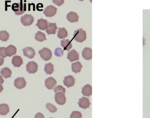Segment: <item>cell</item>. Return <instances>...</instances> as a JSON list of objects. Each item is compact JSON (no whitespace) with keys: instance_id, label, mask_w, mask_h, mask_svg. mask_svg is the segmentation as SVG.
<instances>
[{"instance_id":"obj_22","label":"cell","mask_w":150,"mask_h":118,"mask_svg":"<svg viewBox=\"0 0 150 118\" xmlns=\"http://www.w3.org/2000/svg\"><path fill=\"white\" fill-rule=\"evenodd\" d=\"M11 70L9 68L4 67L1 69V74L2 77H4L5 79L10 78L11 77Z\"/></svg>"},{"instance_id":"obj_18","label":"cell","mask_w":150,"mask_h":118,"mask_svg":"<svg viewBox=\"0 0 150 118\" xmlns=\"http://www.w3.org/2000/svg\"><path fill=\"white\" fill-rule=\"evenodd\" d=\"M67 19L70 22L74 23L79 21V16L77 13L71 11L67 15Z\"/></svg>"},{"instance_id":"obj_39","label":"cell","mask_w":150,"mask_h":118,"mask_svg":"<svg viewBox=\"0 0 150 118\" xmlns=\"http://www.w3.org/2000/svg\"></svg>"},{"instance_id":"obj_21","label":"cell","mask_w":150,"mask_h":118,"mask_svg":"<svg viewBox=\"0 0 150 118\" xmlns=\"http://www.w3.org/2000/svg\"><path fill=\"white\" fill-rule=\"evenodd\" d=\"M61 46L64 48V50L67 51H69L72 49L73 46L72 43L69 39H63L61 41Z\"/></svg>"},{"instance_id":"obj_9","label":"cell","mask_w":150,"mask_h":118,"mask_svg":"<svg viewBox=\"0 0 150 118\" xmlns=\"http://www.w3.org/2000/svg\"><path fill=\"white\" fill-rule=\"evenodd\" d=\"M23 54L25 57L33 59L36 55L35 50L31 47H26L23 50Z\"/></svg>"},{"instance_id":"obj_6","label":"cell","mask_w":150,"mask_h":118,"mask_svg":"<svg viewBox=\"0 0 150 118\" xmlns=\"http://www.w3.org/2000/svg\"><path fill=\"white\" fill-rule=\"evenodd\" d=\"M26 69L29 74H34L38 71V64L34 61L29 62L26 65Z\"/></svg>"},{"instance_id":"obj_11","label":"cell","mask_w":150,"mask_h":118,"mask_svg":"<svg viewBox=\"0 0 150 118\" xmlns=\"http://www.w3.org/2000/svg\"><path fill=\"white\" fill-rule=\"evenodd\" d=\"M78 105L80 108L83 109H86L90 107L91 103L89 98L86 97H82L79 99Z\"/></svg>"},{"instance_id":"obj_1","label":"cell","mask_w":150,"mask_h":118,"mask_svg":"<svg viewBox=\"0 0 150 118\" xmlns=\"http://www.w3.org/2000/svg\"><path fill=\"white\" fill-rule=\"evenodd\" d=\"M11 8L16 15H19L23 14L26 11V4L24 3L21 1L20 3L13 4Z\"/></svg>"},{"instance_id":"obj_5","label":"cell","mask_w":150,"mask_h":118,"mask_svg":"<svg viewBox=\"0 0 150 118\" xmlns=\"http://www.w3.org/2000/svg\"><path fill=\"white\" fill-rule=\"evenodd\" d=\"M57 11V8L53 5H49L45 8L44 14L47 17H52L56 15Z\"/></svg>"},{"instance_id":"obj_4","label":"cell","mask_w":150,"mask_h":118,"mask_svg":"<svg viewBox=\"0 0 150 118\" xmlns=\"http://www.w3.org/2000/svg\"><path fill=\"white\" fill-rule=\"evenodd\" d=\"M34 17L31 15H26L21 17V22L24 26H30L34 22Z\"/></svg>"},{"instance_id":"obj_31","label":"cell","mask_w":150,"mask_h":118,"mask_svg":"<svg viewBox=\"0 0 150 118\" xmlns=\"http://www.w3.org/2000/svg\"><path fill=\"white\" fill-rule=\"evenodd\" d=\"M82 115L80 112L74 111L70 115V118H82Z\"/></svg>"},{"instance_id":"obj_14","label":"cell","mask_w":150,"mask_h":118,"mask_svg":"<svg viewBox=\"0 0 150 118\" xmlns=\"http://www.w3.org/2000/svg\"><path fill=\"white\" fill-rule=\"evenodd\" d=\"M67 59L71 62L78 60H79V54L76 51L73 50L68 53Z\"/></svg>"},{"instance_id":"obj_10","label":"cell","mask_w":150,"mask_h":118,"mask_svg":"<svg viewBox=\"0 0 150 118\" xmlns=\"http://www.w3.org/2000/svg\"><path fill=\"white\" fill-rule=\"evenodd\" d=\"M56 84L57 81L52 77H48L45 81V86L49 90L53 89L56 86Z\"/></svg>"},{"instance_id":"obj_13","label":"cell","mask_w":150,"mask_h":118,"mask_svg":"<svg viewBox=\"0 0 150 118\" xmlns=\"http://www.w3.org/2000/svg\"><path fill=\"white\" fill-rule=\"evenodd\" d=\"M36 25L38 26V28L41 30H45L47 29L48 27V22L47 20H45L43 18H40V19L38 20Z\"/></svg>"},{"instance_id":"obj_35","label":"cell","mask_w":150,"mask_h":118,"mask_svg":"<svg viewBox=\"0 0 150 118\" xmlns=\"http://www.w3.org/2000/svg\"><path fill=\"white\" fill-rule=\"evenodd\" d=\"M35 118H45L44 115L40 112L37 113L35 116Z\"/></svg>"},{"instance_id":"obj_16","label":"cell","mask_w":150,"mask_h":118,"mask_svg":"<svg viewBox=\"0 0 150 118\" xmlns=\"http://www.w3.org/2000/svg\"><path fill=\"white\" fill-rule=\"evenodd\" d=\"M17 49L14 46H8L5 49V54L7 57H11L16 53Z\"/></svg>"},{"instance_id":"obj_30","label":"cell","mask_w":150,"mask_h":118,"mask_svg":"<svg viewBox=\"0 0 150 118\" xmlns=\"http://www.w3.org/2000/svg\"><path fill=\"white\" fill-rule=\"evenodd\" d=\"M54 91L55 94L58 92H62L64 94L66 93V89L62 85H58L57 87L54 88Z\"/></svg>"},{"instance_id":"obj_32","label":"cell","mask_w":150,"mask_h":118,"mask_svg":"<svg viewBox=\"0 0 150 118\" xmlns=\"http://www.w3.org/2000/svg\"><path fill=\"white\" fill-rule=\"evenodd\" d=\"M5 49H6L5 47H0V57L3 59L7 57L5 54Z\"/></svg>"},{"instance_id":"obj_25","label":"cell","mask_w":150,"mask_h":118,"mask_svg":"<svg viewBox=\"0 0 150 118\" xmlns=\"http://www.w3.org/2000/svg\"><path fill=\"white\" fill-rule=\"evenodd\" d=\"M68 36L67 31L65 28H59V31L58 32V37L60 39L65 38Z\"/></svg>"},{"instance_id":"obj_24","label":"cell","mask_w":150,"mask_h":118,"mask_svg":"<svg viewBox=\"0 0 150 118\" xmlns=\"http://www.w3.org/2000/svg\"><path fill=\"white\" fill-rule=\"evenodd\" d=\"M10 111L8 105L6 104H2L0 105V115L5 116Z\"/></svg>"},{"instance_id":"obj_15","label":"cell","mask_w":150,"mask_h":118,"mask_svg":"<svg viewBox=\"0 0 150 118\" xmlns=\"http://www.w3.org/2000/svg\"><path fill=\"white\" fill-rule=\"evenodd\" d=\"M92 51L91 48L86 47L82 51V57L86 60H91L92 58Z\"/></svg>"},{"instance_id":"obj_20","label":"cell","mask_w":150,"mask_h":118,"mask_svg":"<svg viewBox=\"0 0 150 118\" xmlns=\"http://www.w3.org/2000/svg\"><path fill=\"white\" fill-rule=\"evenodd\" d=\"M23 63V60L20 56H15L12 58V64L15 67H19Z\"/></svg>"},{"instance_id":"obj_37","label":"cell","mask_w":150,"mask_h":118,"mask_svg":"<svg viewBox=\"0 0 150 118\" xmlns=\"http://www.w3.org/2000/svg\"><path fill=\"white\" fill-rule=\"evenodd\" d=\"M4 82V80L2 77L0 75V84H3Z\"/></svg>"},{"instance_id":"obj_17","label":"cell","mask_w":150,"mask_h":118,"mask_svg":"<svg viewBox=\"0 0 150 118\" xmlns=\"http://www.w3.org/2000/svg\"><path fill=\"white\" fill-rule=\"evenodd\" d=\"M57 29L58 27L56 25V23L48 22V29L46 30V32L48 35L55 34Z\"/></svg>"},{"instance_id":"obj_7","label":"cell","mask_w":150,"mask_h":118,"mask_svg":"<svg viewBox=\"0 0 150 118\" xmlns=\"http://www.w3.org/2000/svg\"><path fill=\"white\" fill-rule=\"evenodd\" d=\"M66 96L62 92H58L55 95V101L58 105H64L66 103Z\"/></svg>"},{"instance_id":"obj_26","label":"cell","mask_w":150,"mask_h":118,"mask_svg":"<svg viewBox=\"0 0 150 118\" xmlns=\"http://www.w3.org/2000/svg\"><path fill=\"white\" fill-rule=\"evenodd\" d=\"M35 39L37 41L40 42L47 40L45 34L40 31H38L35 34Z\"/></svg>"},{"instance_id":"obj_27","label":"cell","mask_w":150,"mask_h":118,"mask_svg":"<svg viewBox=\"0 0 150 118\" xmlns=\"http://www.w3.org/2000/svg\"><path fill=\"white\" fill-rule=\"evenodd\" d=\"M54 70V65L52 63H47L45 65V71L47 74H52Z\"/></svg>"},{"instance_id":"obj_36","label":"cell","mask_w":150,"mask_h":118,"mask_svg":"<svg viewBox=\"0 0 150 118\" xmlns=\"http://www.w3.org/2000/svg\"><path fill=\"white\" fill-rule=\"evenodd\" d=\"M4 59L0 58V67L4 64Z\"/></svg>"},{"instance_id":"obj_38","label":"cell","mask_w":150,"mask_h":118,"mask_svg":"<svg viewBox=\"0 0 150 118\" xmlns=\"http://www.w3.org/2000/svg\"><path fill=\"white\" fill-rule=\"evenodd\" d=\"M3 90V87L2 85L0 84V93H1Z\"/></svg>"},{"instance_id":"obj_2","label":"cell","mask_w":150,"mask_h":118,"mask_svg":"<svg viewBox=\"0 0 150 118\" xmlns=\"http://www.w3.org/2000/svg\"><path fill=\"white\" fill-rule=\"evenodd\" d=\"M73 39L79 43H83L86 39V31L82 29L76 30L74 32Z\"/></svg>"},{"instance_id":"obj_29","label":"cell","mask_w":150,"mask_h":118,"mask_svg":"<svg viewBox=\"0 0 150 118\" xmlns=\"http://www.w3.org/2000/svg\"><path fill=\"white\" fill-rule=\"evenodd\" d=\"M46 107L47 110H48L50 112H52V113H54L57 111V109L56 107L50 103L47 104Z\"/></svg>"},{"instance_id":"obj_34","label":"cell","mask_w":150,"mask_h":118,"mask_svg":"<svg viewBox=\"0 0 150 118\" xmlns=\"http://www.w3.org/2000/svg\"><path fill=\"white\" fill-rule=\"evenodd\" d=\"M53 2L56 4V5H58V6H61L62 5L64 2V1L63 0H60V1H53Z\"/></svg>"},{"instance_id":"obj_19","label":"cell","mask_w":150,"mask_h":118,"mask_svg":"<svg viewBox=\"0 0 150 118\" xmlns=\"http://www.w3.org/2000/svg\"><path fill=\"white\" fill-rule=\"evenodd\" d=\"M82 93L83 96L86 97H89L91 96L92 93V87L90 84L85 85L82 88Z\"/></svg>"},{"instance_id":"obj_28","label":"cell","mask_w":150,"mask_h":118,"mask_svg":"<svg viewBox=\"0 0 150 118\" xmlns=\"http://www.w3.org/2000/svg\"><path fill=\"white\" fill-rule=\"evenodd\" d=\"M9 34L6 31L0 32V40L3 42H6L9 38Z\"/></svg>"},{"instance_id":"obj_12","label":"cell","mask_w":150,"mask_h":118,"mask_svg":"<svg viewBox=\"0 0 150 118\" xmlns=\"http://www.w3.org/2000/svg\"><path fill=\"white\" fill-rule=\"evenodd\" d=\"M64 85L67 88H70L74 86L75 83V80L74 77L71 75H69L65 77L63 80Z\"/></svg>"},{"instance_id":"obj_23","label":"cell","mask_w":150,"mask_h":118,"mask_svg":"<svg viewBox=\"0 0 150 118\" xmlns=\"http://www.w3.org/2000/svg\"><path fill=\"white\" fill-rule=\"evenodd\" d=\"M82 67L83 66L80 62L77 61L76 62L72 64V71L76 74L79 73L81 71Z\"/></svg>"},{"instance_id":"obj_33","label":"cell","mask_w":150,"mask_h":118,"mask_svg":"<svg viewBox=\"0 0 150 118\" xmlns=\"http://www.w3.org/2000/svg\"><path fill=\"white\" fill-rule=\"evenodd\" d=\"M55 51L58 52V53L55 52V54L57 57H61L63 55V51L60 48H58L55 50Z\"/></svg>"},{"instance_id":"obj_8","label":"cell","mask_w":150,"mask_h":118,"mask_svg":"<svg viewBox=\"0 0 150 118\" xmlns=\"http://www.w3.org/2000/svg\"><path fill=\"white\" fill-rule=\"evenodd\" d=\"M26 81L23 77H18L14 81V86L18 89L24 88L26 86Z\"/></svg>"},{"instance_id":"obj_3","label":"cell","mask_w":150,"mask_h":118,"mask_svg":"<svg viewBox=\"0 0 150 118\" xmlns=\"http://www.w3.org/2000/svg\"><path fill=\"white\" fill-rule=\"evenodd\" d=\"M39 53L41 58L45 61L49 60L52 56V53L51 50L46 47L39 51Z\"/></svg>"}]
</instances>
